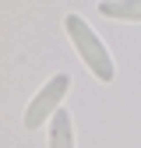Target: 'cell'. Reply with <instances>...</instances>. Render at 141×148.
Wrapping results in <instances>:
<instances>
[{
  "label": "cell",
  "instance_id": "obj_1",
  "mask_svg": "<svg viewBox=\"0 0 141 148\" xmlns=\"http://www.w3.org/2000/svg\"><path fill=\"white\" fill-rule=\"evenodd\" d=\"M64 28H67V39L74 42L81 64L95 74V81H113L116 78V64H113V53L106 49V42L92 32V25L85 21L81 14H64Z\"/></svg>",
  "mask_w": 141,
  "mask_h": 148
},
{
  "label": "cell",
  "instance_id": "obj_2",
  "mask_svg": "<svg viewBox=\"0 0 141 148\" xmlns=\"http://www.w3.org/2000/svg\"><path fill=\"white\" fill-rule=\"evenodd\" d=\"M70 92V74H53V78L35 92V95L28 99V106H25V116H21V123L28 127V131H39V127L53 116V109L57 106H64V95Z\"/></svg>",
  "mask_w": 141,
  "mask_h": 148
},
{
  "label": "cell",
  "instance_id": "obj_3",
  "mask_svg": "<svg viewBox=\"0 0 141 148\" xmlns=\"http://www.w3.org/2000/svg\"><path fill=\"white\" fill-rule=\"evenodd\" d=\"M99 14L113 18V21H134V25H141V0H102Z\"/></svg>",
  "mask_w": 141,
  "mask_h": 148
},
{
  "label": "cell",
  "instance_id": "obj_4",
  "mask_svg": "<svg viewBox=\"0 0 141 148\" xmlns=\"http://www.w3.org/2000/svg\"><path fill=\"white\" fill-rule=\"evenodd\" d=\"M49 145H53V148H70V145H74L70 116H67L64 106H57V109H53V116H49Z\"/></svg>",
  "mask_w": 141,
  "mask_h": 148
}]
</instances>
